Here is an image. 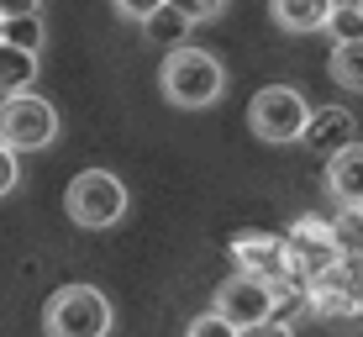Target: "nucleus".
I'll list each match as a JSON object with an SVG mask.
<instances>
[{
  "label": "nucleus",
  "instance_id": "obj_8",
  "mask_svg": "<svg viewBox=\"0 0 363 337\" xmlns=\"http://www.w3.org/2000/svg\"><path fill=\"white\" fill-rule=\"evenodd\" d=\"M232 264L237 274H253V280H279V274H290V248L279 232H237Z\"/></svg>",
  "mask_w": 363,
  "mask_h": 337
},
{
  "label": "nucleus",
  "instance_id": "obj_14",
  "mask_svg": "<svg viewBox=\"0 0 363 337\" xmlns=\"http://www.w3.org/2000/svg\"><path fill=\"white\" fill-rule=\"evenodd\" d=\"M32 79H37V53H27V48H11V43H0V101H6V95L32 90Z\"/></svg>",
  "mask_w": 363,
  "mask_h": 337
},
{
  "label": "nucleus",
  "instance_id": "obj_15",
  "mask_svg": "<svg viewBox=\"0 0 363 337\" xmlns=\"http://www.w3.org/2000/svg\"><path fill=\"white\" fill-rule=\"evenodd\" d=\"M327 74L342 90H353L363 95V43H347V48H332V58H327Z\"/></svg>",
  "mask_w": 363,
  "mask_h": 337
},
{
  "label": "nucleus",
  "instance_id": "obj_21",
  "mask_svg": "<svg viewBox=\"0 0 363 337\" xmlns=\"http://www.w3.org/2000/svg\"><path fill=\"white\" fill-rule=\"evenodd\" d=\"M111 6H116L121 21H137V27H143L153 11H164V0H111Z\"/></svg>",
  "mask_w": 363,
  "mask_h": 337
},
{
  "label": "nucleus",
  "instance_id": "obj_5",
  "mask_svg": "<svg viewBox=\"0 0 363 337\" xmlns=\"http://www.w3.org/2000/svg\"><path fill=\"white\" fill-rule=\"evenodd\" d=\"M306 121H311V106L290 84H269V90H258L253 106H247V127L264 137V143H300V137H306Z\"/></svg>",
  "mask_w": 363,
  "mask_h": 337
},
{
  "label": "nucleus",
  "instance_id": "obj_7",
  "mask_svg": "<svg viewBox=\"0 0 363 337\" xmlns=\"http://www.w3.org/2000/svg\"><path fill=\"white\" fill-rule=\"evenodd\" d=\"M284 248H290V269L300 280H316V274L337 269V243H332V221L321 216H300L290 232H284Z\"/></svg>",
  "mask_w": 363,
  "mask_h": 337
},
{
  "label": "nucleus",
  "instance_id": "obj_22",
  "mask_svg": "<svg viewBox=\"0 0 363 337\" xmlns=\"http://www.w3.org/2000/svg\"><path fill=\"white\" fill-rule=\"evenodd\" d=\"M16 179H21V164H16V153H11V148L0 143V201H6V195L16 190Z\"/></svg>",
  "mask_w": 363,
  "mask_h": 337
},
{
  "label": "nucleus",
  "instance_id": "obj_23",
  "mask_svg": "<svg viewBox=\"0 0 363 337\" xmlns=\"http://www.w3.org/2000/svg\"><path fill=\"white\" fill-rule=\"evenodd\" d=\"M43 0H0V21H21V16H37Z\"/></svg>",
  "mask_w": 363,
  "mask_h": 337
},
{
  "label": "nucleus",
  "instance_id": "obj_11",
  "mask_svg": "<svg viewBox=\"0 0 363 337\" xmlns=\"http://www.w3.org/2000/svg\"><path fill=\"white\" fill-rule=\"evenodd\" d=\"M327 195L342 211H363V143L327 158Z\"/></svg>",
  "mask_w": 363,
  "mask_h": 337
},
{
  "label": "nucleus",
  "instance_id": "obj_24",
  "mask_svg": "<svg viewBox=\"0 0 363 337\" xmlns=\"http://www.w3.org/2000/svg\"><path fill=\"white\" fill-rule=\"evenodd\" d=\"M242 337H290V327L284 321H264V327H247Z\"/></svg>",
  "mask_w": 363,
  "mask_h": 337
},
{
  "label": "nucleus",
  "instance_id": "obj_2",
  "mask_svg": "<svg viewBox=\"0 0 363 337\" xmlns=\"http://www.w3.org/2000/svg\"><path fill=\"white\" fill-rule=\"evenodd\" d=\"M111 301L95 284H58L43 306V332L48 337H111Z\"/></svg>",
  "mask_w": 363,
  "mask_h": 337
},
{
  "label": "nucleus",
  "instance_id": "obj_25",
  "mask_svg": "<svg viewBox=\"0 0 363 337\" xmlns=\"http://www.w3.org/2000/svg\"><path fill=\"white\" fill-rule=\"evenodd\" d=\"M0 43H6V21H0Z\"/></svg>",
  "mask_w": 363,
  "mask_h": 337
},
{
  "label": "nucleus",
  "instance_id": "obj_20",
  "mask_svg": "<svg viewBox=\"0 0 363 337\" xmlns=\"http://www.w3.org/2000/svg\"><path fill=\"white\" fill-rule=\"evenodd\" d=\"M184 337H242V332H237L232 321H221L216 311H206V316H195L190 327H184Z\"/></svg>",
  "mask_w": 363,
  "mask_h": 337
},
{
  "label": "nucleus",
  "instance_id": "obj_17",
  "mask_svg": "<svg viewBox=\"0 0 363 337\" xmlns=\"http://www.w3.org/2000/svg\"><path fill=\"white\" fill-rule=\"evenodd\" d=\"M327 37H332L337 48L363 43V6H358V0H337V11H332V21H327Z\"/></svg>",
  "mask_w": 363,
  "mask_h": 337
},
{
  "label": "nucleus",
  "instance_id": "obj_16",
  "mask_svg": "<svg viewBox=\"0 0 363 337\" xmlns=\"http://www.w3.org/2000/svg\"><path fill=\"white\" fill-rule=\"evenodd\" d=\"M143 32L153 37V43H169V53H174V48H184V37H190V21L174 6H164V11H153V16L143 21Z\"/></svg>",
  "mask_w": 363,
  "mask_h": 337
},
{
  "label": "nucleus",
  "instance_id": "obj_9",
  "mask_svg": "<svg viewBox=\"0 0 363 337\" xmlns=\"http://www.w3.org/2000/svg\"><path fill=\"white\" fill-rule=\"evenodd\" d=\"M311 316H321V321H353V316H363L358 274H347V269L316 274V280H311Z\"/></svg>",
  "mask_w": 363,
  "mask_h": 337
},
{
  "label": "nucleus",
  "instance_id": "obj_18",
  "mask_svg": "<svg viewBox=\"0 0 363 337\" xmlns=\"http://www.w3.org/2000/svg\"><path fill=\"white\" fill-rule=\"evenodd\" d=\"M6 43H11V48H27V53H43V16L6 21Z\"/></svg>",
  "mask_w": 363,
  "mask_h": 337
},
{
  "label": "nucleus",
  "instance_id": "obj_12",
  "mask_svg": "<svg viewBox=\"0 0 363 337\" xmlns=\"http://www.w3.org/2000/svg\"><path fill=\"white\" fill-rule=\"evenodd\" d=\"M332 11H337V0H269V16H274V27L279 32H327V21H332Z\"/></svg>",
  "mask_w": 363,
  "mask_h": 337
},
{
  "label": "nucleus",
  "instance_id": "obj_10",
  "mask_svg": "<svg viewBox=\"0 0 363 337\" xmlns=\"http://www.w3.org/2000/svg\"><path fill=\"white\" fill-rule=\"evenodd\" d=\"M300 143H306L311 153H321V158H332V153H342V148H353V143H358L353 111H347V106H321V111H311L306 137H300Z\"/></svg>",
  "mask_w": 363,
  "mask_h": 337
},
{
  "label": "nucleus",
  "instance_id": "obj_19",
  "mask_svg": "<svg viewBox=\"0 0 363 337\" xmlns=\"http://www.w3.org/2000/svg\"><path fill=\"white\" fill-rule=\"evenodd\" d=\"M164 6H174L190 27H200V21H216L221 11H227V0H164Z\"/></svg>",
  "mask_w": 363,
  "mask_h": 337
},
{
  "label": "nucleus",
  "instance_id": "obj_3",
  "mask_svg": "<svg viewBox=\"0 0 363 337\" xmlns=\"http://www.w3.org/2000/svg\"><path fill=\"white\" fill-rule=\"evenodd\" d=\"M64 211H69L74 227L106 232V227H116V221L127 216V184H121L111 169H84V174H74V179H69Z\"/></svg>",
  "mask_w": 363,
  "mask_h": 337
},
{
  "label": "nucleus",
  "instance_id": "obj_13",
  "mask_svg": "<svg viewBox=\"0 0 363 337\" xmlns=\"http://www.w3.org/2000/svg\"><path fill=\"white\" fill-rule=\"evenodd\" d=\"M332 243H337V269L363 280V211H337L332 216Z\"/></svg>",
  "mask_w": 363,
  "mask_h": 337
},
{
  "label": "nucleus",
  "instance_id": "obj_4",
  "mask_svg": "<svg viewBox=\"0 0 363 337\" xmlns=\"http://www.w3.org/2000/svg\"><path fill=\"white\" fill-rule=\"evenodd\" d=\"M0 143L11 153H37V148H53L58 143V106L43 101L37 90L6 95L0 101Z\"/></svg>",
  "mask_w": 363,
  "mask_h": 337
},
{
  "label": "nucleus",
  "instance_id": "obj_1",
  "mask_svg": "<svg viewBox=\"0 0 363 337\" xmlns=\"http://www.w3.org/2000/svg\"><path fill=\"white\" fill-rule=\"evenodd\" d=\"M158 84H164V101L179 106V111H206L216 106L221 95H227V69H221V58H211L206 48H174L164 58V74H158Z\"/></svg>",
  "mask_w": 363,
  "mask_h": 337
},
{
  "label": "nucleus",
  "instance_id": "obj_6",
  "mask_svg": "<svg viewBox=\"0 0 363 337\" xmlns=\"http://www.w3.org/2000/svg\"><path fill=\"white\" fill-rule=\"evenodd\" d=\"M211 311H216L221 321H232L237 332H247V327H264V321H274V280L232 274V280L216 290Z\"/></svg>",
  "mask_w": 363,
  "mask_h": 337
},
{
  "label": "nucleus",
  "instance_id": "obj_26",
  "mask_svg": "<svg viewBox=\"0 0 363 337\" xmlns=\"http://www.w3.org/2000/svg\"><path fill=\"white\" fill-rule=\"evenodd\" d=\"M358 6H363V0H358Z\"/></svg>",
  "mask_w": 363,
  "mask_h": 337
}]
</instances>
